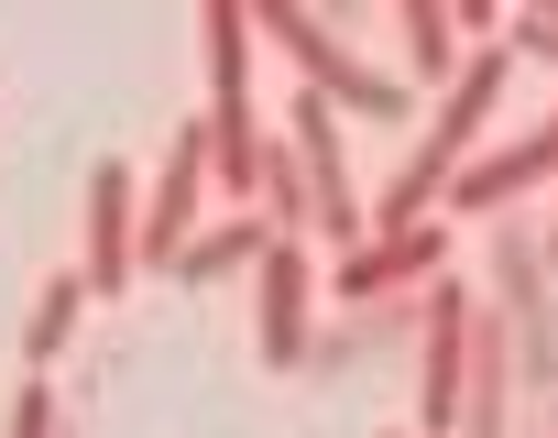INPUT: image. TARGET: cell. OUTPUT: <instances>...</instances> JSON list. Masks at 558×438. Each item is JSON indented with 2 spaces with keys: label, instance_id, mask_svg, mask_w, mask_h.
I'll use <instances>...</instances> for the list:
<instances>
[{
  "label": "cell",
  "instance_id": "6da1fadb",
  "mask_svg": "<svg viewBox=\"0 0 558 438\" xmlns=\"http://www.w3.org/2000/svg\"><path fill=\"white\" fill-rule=\"evenodd\" d=\"M504 88H514V56H504V34H493V45H471V56H460V77L438 88V121L416 132L405 175L384 186V208H373V231H416V219H438V197H449V175H460V165L482 154V132H493Z\"/></svg>",
  "mask_w": 558,
  "mask_h": 438
},
{
  "label": "cell",
  "instance_id": "7a4b0ae2",
  "mask_svg": "<svg viewBox=\"0 0 558 438\" xmlns=\"http://www.w3.org/2000/svg\"><path fill=\"white\" fill-rule=\"evenodd\" d=\"M241 23H252L274 56H286V66H296V88H318L340 121H405V110H416V88H405V77H384L340 23H318V12H307V0H241Z\"/></svg>",
  "mask_w": 558,
  "mask_h": 438
},
{
  "label": "cell",
  "instance_id": "3957f363",
  "mask_svg": "<svg viewBox=\"0 0 558 438\" xmlns=\"http://www.w3.org/2000/svg\"><path fill=\"white\" fill-rule=\"evenodd\" d=\"M286 143H296V175H307V231H318L329 253H351V242L373 231V208H362V186H351V121H340L318 88H296Z\"/></svg>",
  "mask_w": 558,
  "mask_h": 438
},
{
  "label": "cell",
  "instance_id": "277c9868",
  "mask_svg": "<svg viewBox=\"0 0 558 438\" xmlns=\"http://www.w3.org/2000/svg\"><path fill=\"white\" fill-rule=\"evenodd\" d=\"M252 351H263L274 373L318 362V264H307L296 231H274L263 264H252Z\"/></svg>",
  "mask_w": 558,
  "mask_h": 438
},
{
  "label": "cell",
  "instance_id": "5b68a950",
  "mask_svg": "<svg viewBox=\"0 0 558 438\" xmlns=\"http://www.w3.org/2000/svg\"><path fill=\"white\" fill-rule=\"evenodd\" d=\"M460 373H471V285L427 275L416 285V427H460Z\"/></svg>",
  "mask_w": 558,
  "mask_h": 438
},
{
  "label": "cell",
  "instance_id": "8992f818",
  "mask_svg": "<svg viewBox=\"0 0 558 438\" xmlns=\"http://www.w3.org/2000/svg\"><path fill=\"white\" fill-rule=\"evenodd\" d=\"M427 275H449V231H438V219H416V231H362L351 253H329V296H340V307L416 296Z\"/></svg>",
  "mask_w": 558,
  "mask_h": 438
},
{
  "label": "cell",
  "instance_id": "52a82bcc",
  "mask_svg": "<svg viewBox=\"0 0 558 438\" xmlns=\"http://www.w3.org/2000/svg\"><path fill=\"white\" fill-rule=\"evenodd\" d=\"M197 197H208V132H175V154L154 165V197H143V231H132V264L143 275H175V253L208 231Z\"/></svg>",
  "mask_w": 558,
  "mask_h": 438
},
{
  "label": "cell",
  "instance_id": "ba28073f",
  "mask_svg": "<svg viewBox=\"0 0 558 438\" xmlns=\"http://www.w3.org/2000/svg\"><path fill=\"white\" fill-rule=\"evenodd\" d=\"M536 186H558V110H547L536 132H514L504 154H471V165L449 175V197H438V208L493 219V208H514V197H536Z\"/></svg>",
  "mask_w": 558,
  "mask_h": 438
},
{
  "label": "cell",
  "instance_id": "9c48e42d",
  "mask_svg": "<svg viewBox=\"0 0 558 438\" xmlns=\"http://www.w3.org/2000/svg\"><path fill=\"white\" fill-rule=\"evenodd\" d=\"M132 231H143V175L132 165H99L88 175V296H121L143 264H132Z\"/></svg>",
  "mask_w": 558,
  "mask_h": 438
},
{
  "label": "cell",
  "instance_id": "30bf717a",
  "mask_svg": "<svg viewBox=\"0 0 558 438\" xmlns=\"http://www.w3.org/2000/svg\"><path fill=\"white\" fill-rule=\"evenodd\" d=\"M263 242H274V219H263V208L208 219V231L175 253V285H230V275H252V264H263Z\"/></svg>",
  "mask_w": 558,
  "mask_h": 438
},
{
  "label": "cell",
  "instance_id": "8fae6325",
  "mask_svg": "<svg viewBox=\"0 0 558 438\" xmlns=\"http://www.w3.org/2000/svg\"><path fill=\"white\" fill-rule=\"evenodd\" d=\"M197 34H208V110H252V23H241V0H208L197 12Z\"/></svg>",
  "mask_w": 558,
  "mask_h": 438
},
{
  "label": "cell",
  "instance_id": "7c38bea8",
  "mask_svg": "<svg viewBox=\"0 0 558 438\" xmlns=\"http://www.w3.org/2000/svg\"><path fill=\"white\" fill-rule=\"evenodd\" d=\"M395 12H405V56H416V88H449L460 77V34H449V12H438V0H395Z\"/></svg>",
  "mask_w": 558,
  "mask_h": 438
},
{
  "label": "cell",
  "instance_id": "4fadbf2b",
  "mask_svg": "<svg viewBox=\"0 0 558 438\" xmlns=\"http://www.w3.org/2000/svg\"><path fill=\"white\" fill-rule=\"evenodd\" d=\"M77 318H88V275H56V285L34 296V340H23V351H34V362H56V351L77 340Z\"/></svg>",
  "mask_w": 558,
  "mask_h": 438
},
{
  "label": "cell",
  "instance_id": "5bb4252c",
  "mask_svg": "<svg viewBox=\"0 0 558 438\" xmlns=\"http://www.w3.org/2000/svg\"><path fill=\"white\" fill-rule=\"evenodd\" d=\"M12 438H56V384H45V373L12 394Z\"/></svg>",
  "mask_w": 558,
  "mask_h": 438
},
{
  "label": "cell",
  "instance_id": "9a60e30c",
  "mask_svg": "<svg viewBox=\"0 0 558 438\" xmlns=\"http://www.w3.org/2000/svg\"><path fill=\"white\" fill-rule=\"evenodd\" d=\"M438 12H449L460 45H493V34H504V0H438Z\"/></svg>",
  "mask_w": 558,
  "mask_h": 438
},
{
  "label": "cell",
  "instance_id": "2e32d148",
  "mask_svg": "<svg viewBox=\"0 0 558 438\" xmlns=\"http://www.w3.org/2000/svg\"><path fill=\"white\" fill-rule=\"evenodd\" d=\"M504 56H536V66H558V23H504Z\"/></svg>",
  "mask_w": 558,
  "mask_h": 438
},
{
  "label": "cell",
  "instance_id": "e0dca14e",
  "mask_svg": "<svg viewBox=\"0 0 558 438\" xmlns=\"http://www.w3.org/2000/svg\"><path fill=\"white\" fill-rule=\"evenodd\" d=\"M504 23H558V0H504Z\"/></svg>",
  "mask_w": 558,
  "mask_h": 438
},
{
  "label": "cell",
  "instance_id": "ac0fdd59",
  "mask_svg": "<svg viewBox=\"0 0 558 438\" xmlns=\"http://www.w3.org/2000/svg\"><path fill=\"white\" fill-rule=\"evenodd\" d=\"M547 264H558V219H547Z\"/></svg>",
  "mask_w": 558,
  "mask_h": 438
},
{
  "label": "cell",
  "instance_id": "d6986e66",
  "mask_svg": "<svg viewBox=\"0 0 558 438\" xmlns=\"http://www.w3.org/2000/svg\"><path fill=\"white\" fill-rule=\"evenodd\" d=\"M384 438H416V427H384Z\"/></svg>",
  "mask_w": 558,
  "mask_h": 438
}]
</instances>
